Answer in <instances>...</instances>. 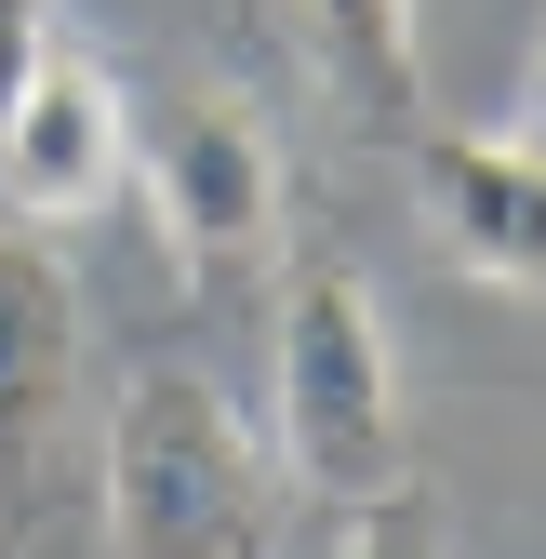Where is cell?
I'll return each instance as SVG.
<instances>
[{"label":"cell","mask_w":546,"mask_h":559,"mask_svg":"<svg viewBox=\"0 0 546 559\" xmlns=\"http://www.w3.org/2000/svg\"><path fill=\"white\" fill-rule=\"evenodd\" d=\"M294 479L214 373H133L107 400V559H281Z\"/></svg>","instance_id":"cell-1"},{"label":"cell","mask_w":546,"mask_h":559,"mask_svg":"<svg viewBox=\"0 0 546 559\" xmlns=\"http://www.w3.org/2000/svg\"><path fill=\"white\" fill-rule=\"evenodd\" d=\"M266 453L281 479L333 507H387L400 493V346L387 307L347 253H307L281 280V386H266Z\"/></svg>","instance_id":"cell-2"},{"label":"cell","mask_w":546,"mask_h":559,"mask_svg":"<svg viewBox=\"0 0 546 559\" xmlns=\"http://www.w3.org/2000/svg\"><path fill=\"white\" fill-rule=\"evenodd\" d=\"M133 187H147V227L200 294H253L294 266V160L240 94H174L133 133Z\"/></svg>","instance_id":"cell-3"},{"label":"cell","mask_w":546,"mask_h":559,"mask_svg":"<svg viewBox=\"0 0 546 559\" xmlns=\"http://www.w3.org/2000/svg\"><path fill=\"white\" fill-rule=\"evenodd\" d=\"M67 400H81V280H67L54 227L0 214V533L54 493Z\"/></svg>","instance_id":"cell-4"},{"label":"cell","mask_w":546,"mask_h":559,"mask_svg":"<svg viewBox=\"0 0 546 559\" xmlns=\"http://www.w3.org/2000/svg\"><path fill=\"white\" fill-rule=\"evenodd\" d=\"M133 174V107L94 53H40L0 107V214L14 227H81Z\"/></svg>","instance_id":"cell-5"},{"label":"cell","mask_w":546,"mask_h":559,"mask_svg":"<svg viewBox=\"0 0 546 559\" xmlns=\"http://www.w3.org/2000/svg\"><path fill=\"white\" fill-rule=\"evenodd\" d=\"M414 200H427V240L466 280L546 294V160L520 133H414Z\"/></svg>","instance_id":"cell-6"},{"label":"cell","mask_w":546,"mask_h":559,"mask_svg":"<svg viewBox=\"0 0 546 559\" xmlns=\"http://www.w3.org/2000/svg\"><path fill=\"white\" fill-rule=\"evenodd\" d=\"M307 67L333 81V107H347L360 133H400L414 147V107H427V53H414V0H281Z\"/></svg>","instance_id":"cell-7"},{"label":"cell","mask_w":546,"mask_h":559,"mask_svg":"<svg viewBox=\"0 0 546 559\" xmlns=\"http://www.w3.org/2000/svg\"><path fill=\"white\" fill-rule=\"evenodd\" d=\"M54 53V0H0V107H14V81Z\"/></svg>","instance_id":"cell-8"},{"label":"cell","mask_w":546,"mask_h":559,"mask_svg":"<svg viewBox=\"0 0 546 559\" xmlns=\"http://www.w3.org/2000/svg\"><path fill=\"white\" fill-rule=\"evenodd\" d=\"M414 546H427L414 520H400V507H373V546H360V559H414Z\"/></svg>","instance_id":"cell-9"}]
</instances>
